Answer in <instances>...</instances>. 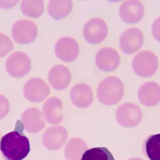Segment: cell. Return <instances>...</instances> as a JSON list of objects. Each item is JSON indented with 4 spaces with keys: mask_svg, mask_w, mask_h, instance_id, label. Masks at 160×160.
<instances>
[{
    "mask_svg": "<svg viewBox=\"0 0 160 160\" xmlns=\"http://www.w3.org/2000/svg\"><path fill=\"white\" fill-rule=\"evenodd\" d=\"M81 160H115L112 153L105 147L93 148L86 150Z\"/></svg>",
    "mask_w": 160,
    "mask_h": 160,
    "instance_id": "cell-20",
    "label": "cell"
},
{
    "mask_svg": "<svg viewBox=\"0 0 160 160\" xmlns=\"http://www.w3.org/2000/svg\"><path fill=\"white\" fill-rule=\"evenodd\" d=\"M145 154L150 160H160V133L148 137L144 144Z\"/></svg>",
    "mask_w": 160,
    "mask_h": 160,
    "instance_id": "cell-19",
    "label": "cell"
},
{
    "mask_svg": "<svg viewBox=\"0 0 160 160\" xmlns=\"http://www.w3.org/2000/svg\"><path fill=\"white\" fill-rule=\"evenodd\" d=\"M55 52L60 60L67 62H71L75 61L78 55L79 46L74 38L64 37L56 42Z\"/></svg>",
    "mask_w": 160,
    "mask_h": 160,
    "instance_id": "cell-8",
    "label": "cell"
},
{
    "mask_svg": "<svg viewBox=\"0 0 160 160\" xmlns=\"http://www.w3.org/2000/svg\"><path fill=\"white\" fill-rule=\"evenodd\" d=\"M63 104L62 101L56 97L50 98L44 103L43 105V112L46 116V118L49 123L54 124V116H61V112L62 109Z\"/></svg>",
    "mask_w": 160,
    "mask_h": 160,
    "instance_id": "cell-18",
    "label": "cell"
},
{
    "mask_svg": "<svg viewBox=\"0 0 160 160\" xmlns=\"http://www.w3.org/2000/svg\"><path fill=\"white\" fill-rule=\"evenodd\" d=\"M117 119L118 123L124 127H131L133 115H142L141 109L134 103H125L119 106L117 111Z\"/></svg>",
    "mask_w": 160,
    "mask_h": 160,
    "instance_id": "cell-16",
    "label": "cell"
},
{
    "mask_svg": "<svg viewBox=\"0 0 160 160\" xmlns=\"http://www.w3.org/2000/svg\"><path fill=\"white\" fill-rule=\"evenodd\" d=\"M18 1H0V6L4 8H10L16 5Z\"/></svg>",
    "mask_w": 160,
    "mask_h": 160,
    "instance_id": "cell-24",
    "label": "cell"
},
{
    "mask_svg": "<svg viewBox=\"0 0 160 160\" xmlns=\"http://www.w3.org/2000/svg\"><path fill=\"white\" fill-rule=\"evenodd\" d=\"M138 97L142 104L148 107L155 106L160 101V87L155 82H148L141 86Z\"/></svg>",
    "mask_w": 160,
    "mask_h": 160,
    "instance_id": "cell-14",
    "label": "cell"
},
{
    "mask_svg": "<svg viewBox=\"0 0 160 160\" xmlns=\"http://www.w3.org/2000/svg\"><path fill=\"white\" fill-rule=\"evenodd\" d=\"M124 94V85L120 79L111 76L100 83L97 90L99 101L103 105H113L122 99Z\"/></svg>",
    "mask_w": 160,
    "mask_h": 160,
    "instance_id": "cell-2",
    "label": "cell"
},
{
    "mask_svg": "<svg viewBox=\"0 0 160 160\" xmlns=\"http://www.w3.org/2000/svg\"><path fill=\"white\" fill-rule=\"evenodd\" d=\"M5 68L11 77L22 78L28 74L31 69V59L25 52L17 51L8 58Z\"/></svg>",
    "mask_w": 160,
    "mask_h": 160,
    "instance_id": "cell-4",
    "label": "cell"
},
{
    "mask_svg": "<svg viewBox=\"0 0 160 160\" xmlns=\"http://www.w3.org/2000/svg\"><path fill=\"white\" fill-rule=\"evenodd\" d=\"M144 12L143 5L140 1L129 0L121 5L119 8V17L126 23H137L142 20Z\"/></svg>",
    "mask_w": 160,
    "mask_h": 160,
    "instance_id": "cell-11",
    "label": "cell"
},
{
    "mask_svg": "<svg viewBox=\"0 0 160 160\" xmlns=\"http://www.w3.org/2000/svg\"><path fill=\"white\" fill-rule=\"evenodd\" d=\"M152 33L154 38L160 42V17L157 18L152 24Z\"/></svg>",
    "mask_w": 160,
    "mask_h": 160,
    "instance_id": "cell-22",
    "label": "cell"
},
{
    "mask_svg": "<svg viewBox=\"0 0 160 160\" xmlns=\"http://www.w3.org/2000/svg\"><path fill=\"white\" fill-rule=\"evenodd\" d=\"M70 96L73 103L79 108H87L93 102L92 89L89 86L84 83L74 86L71 88Z\"/></svg>",
    "mask_w": 160,
    "mask_h": 160,
    "instance_id": "cell-13",
    "label": "cell"
},
{
    "mask_svg": "<svg viewBox=\"0 0 160 160\" xmlns=\"http://www.w3.org/2000/svg\"><path fill=\"white\" fill-rule=\"evenodd\" d=\"M24 95L30 101L39 102L45 100L50 93L49 87L42 79L33 78L25 83Z\"/></svg>",
    "mask_w": 160,
    "mask_h": 160,
    "instance_id": "cell-9",
    "label": "cell"
},
{
    "mask_svg": "<svg viewBox=\"0 0 160 160\" xmlns=\"http://www.w3.org/2000/svg\"><path fill=\"white\" fill-rule=\"evenodd\" d=\"M159 62L156 54L150 51L141 52L133 58L132 68L135 74L142 78H148L155 74Z\"/></svg>",
    "mask_w": 160,
    "mask_h": 160,
    "instance_id": "cell-3",
    "label": "cell"
},
{
    "mask_svg": "<svg viewBox=\"0 0 160 160\" xmlns=\"http://www.w3.org/2000/svg\"><path fill=\"white\" fill-rule=\"evenodd\" d=\"M73 9V3L70 0H51L48 4L49 15L55 20L64 18Z\"/></svg>",
    "mask_w": 160,
    "mask_h": 160,
    "instance_id": "cell-15",
    "label": "cell"
},
{
    "mask_svg": "<svg viewBox=\"0 0 160 160\" xmlns=\"http://www.w3.org/2000/svg\"><path fill=\"white\" fill-rule=\"evenodd\" d=\"M9 107V103L7 99L2 96L0 95V112H6L8 111Z\"/></svg>",
    "mask_w": 160,
    "mask_h": 160,
    "instance_id": "cell-23",
    "label": "cell"
},
{
    "mask_svg": "<svg viewBox=\"0 0 160 160\" xmlns=\"http://www.w3.org/2000/svg\"><path fill=\"white\" fill-rule=\"evenodd\" d=\"M23 130L24 125L18 120L14 130L1 138L0 151L7 160H22L30 153V141L23 134Z\"/></svg>",
    "mask_w": 160,
    "mask_h": 160,
    "instance_id": "cell-1",
    "label": "cell"
},
{
    "mask_svg": "<svg viewBox=\"0 0 160 160\" xmlns=\"http://www.w3.org/2000/svg\"><path fill=\"white\" fill-rule=\"evenodd\" d=\"M144 42L142 31L137 28H131L123 32L119 38V46L127 54L135 53L141 49Z\"/></svg>",
    "mask_w": 160,
    "mask_h": 160,
    "instance_id": "cell-7",
    "label": "cell"
},
{
    "mask_svg": "<svg viewBox=\"0 0 160 160\" xmlns=\"http://www.w3.org/2000/svg\"><path fill=\"white\" fill-rule=\"evenodd\" d=\"M118 52L111 48H103L97 52L96 63L100 70L104 72L114 71L120 63Z\"/></svg>",
    "mask_w": 160,
    "mask_h": 160,
    "instance_id": "cell-10",
    "label": "cell"
},
{
    "mask_svg": "<svg viewBox=\"0 0 160 160\" xmlns=\"http://www.w3.org/2000/svg\"><path fill=\"white\" fill-rule=\"evenodd\" d=\"M37 35V26L30 20H19L12 26V37L18 44L25 45L31 43L35 40Z\"/></svg>",
    "mask_w": 160,
    "mask_h": 160,
    "instance_id": "cell-5",
    "label": "cell"
},
{
    "mask_svg": "<svg viewBox=\"0 0 160 160\" xmlns=\"http://www.w3.org/2000/svg\"><path fill=\"white\" fill-rule=\"evenodd\" d=\"M45 5L42 0H24L21 4V9L23 15L37 18L44 11Z\"/></svg>",
    "mask_w": 160,
    "mask_h": 160,
    "instance_id": "cell-17",
    "label": "cell"
},
{
    "mask_svg": "<svg viewBox=\"0 0 160 160\" xmlns=\"http://www.w3.org/2000/svg\"><path fill=\"white\" fill-rule=\"evenodd\" d=\"M13 48V43L8 36L0 33V57H3L7 55Z\"/></svg>",
    "mask_w": 160,
    "mask_h": 160,
    "instance_id": "cell-21",
    "label": "cell"
},
{
    "mask_svg": "<svg viewBox=\"0 0 160 160\" xmlns=\"http://www.w3.org/2000/svg\"><path fill=\"white\" fill-rule=\"evenodd\" d=\"M71 80L70 70L63 65L54 66L49 72V83L57 90H62L66 88Z\"/></svg>",
    "mask_w": 160,
    "mask_h": 160,
    "instance_id": "cell-12",
    "label": "cell"
},
{
    "mask_svg": "<svg viewBox=\"0 0 160 160\" xmlns=\"http://www.w3.org/2000/svg\"><path fill=\"white\" fill-rule=\"evenodd\" d=\"M108 34V27L105 21L101 18L89 19L85 24L83 36L89 44L97 45L103 41Z\"/></svg>",
    "mask_w": 160,
    "mask_h": 160,
    "instance_id": "cell-6",
    "label": "cell"
}]
</instances>
